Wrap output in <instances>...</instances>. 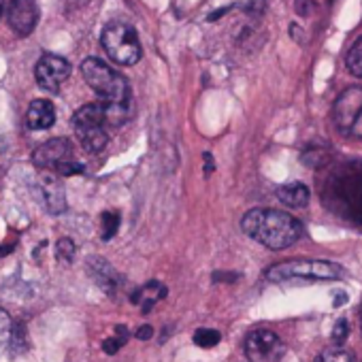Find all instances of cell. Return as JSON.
Returning a JSON list of instances; mask_svg holds the SVG:
<instances>
[{
  "mask_svg": "<svg viewBox=\"0 0 362 362\" xmlns=\"http://www.w3.org/2000/svg\"><path fill=\"white\" fill-rule=\"evenodd\" d=\"M241 228L247 237L275 252L294 245L303 235L300 222L279 209H252L243 216Z\"/></svg>",
  "mask_w": 362,
  "mask_h": 362,
  "instance_id": "6da1fadb",
  "label": "cell"
},
{
  "mask_svg": "<svg viewBox=\"0 0 362 362\" xmlns=\"http://www.w3.org/2000/svg\"><path fill=\"white\" fill-rule=\"evenodd\" d=\"M81 75L86 83L98 94L105 105H126L128 103V81L107 66L98 58H88L81 62Z\"/></svg>",
  "mask_w": 362,
  "mask_h": 362,
  "instance_id": "7a4b0ae2",
  "label": "cell"
},
{
  "mask_svg": "<svg viewBox=\"0 0 362 362\" xmlns=\"http://www.w3.org/2000/svg\"><path fill=\"white\" fill-rule=\"evenodd\" d=\"M267 279L281 284L290 279H303V281H330V279H341L345 275V269L328 262V260H288L273 264L267 269Z\"/></svg>",
  "mask_w": 362,
  "mask_h": 362,
  "instance_id": "3957f363",
  "label": "cell"
},
{
  "mask_svg": "<svg viewBox=\"0 0 362 362\" xmlns=\"http://www.w3.org/2000/svg\"><path fill=\"white\" fill-rule=\"evenodd\" d=\"M107 105L105 103H92L83 105L73 115V130L79 139L81 147L90 153H98L105 149L109 136H107Z\"/></svg>",
  "mask_w": 362,
  "mask_h": 362,
  "instance_id": "277c9868",
  "label": "cell"
},
{
  "mask_svg": "<svg viewBox=\"0 0 362 362\" xmlns=\"http://www.w3.org/2000/svg\"><path fill=\"white\" fill-rule=\"evenodd\" d=\"M103 47H105L107 56L122 66H132L143 56V49H141L134 28L124 22H111L105 26Z\"/></svg>",
  "mask_w": 362,
  "mask_h": 362,
  "instance_id": "5b68a950",
  "label": "cell"
},
{
  "mask_svg": "<svg viewBox=\"0 0 362 362\" xmlns=\"http://www.w3.org/2000/svg\"><path fill=\"white\" fill-rule=\"evenodd\" d=\"M286 354V345L277 332L258 328L245 337V356L250 362H279Z\"/></svg>",
  "mask_w": 362,
  "mask_h": 362,
  "instance_id": "8992f818",
  "label": "cell"
},
{
  "mask_svg": "<svg viewBox=\"0 0 362 362\" xmlns=\"http://www.w3.org/2000/svg\"><path fill=\"white\" fill-rule=\"evenodd\" d=\"M35 77L37 83L47 90V92H58L60 86L71 77V62L62 56H54V54H45L35 69Z\"/></svg>",
  "mask_w": 362,
  "mask_h": 362,
  "instance_id": "52a82bcc",
  "label": "cell"
},
{
  "mask_svg": "<svg viewBox=\"0 0 362 362\" xmlns=\"http://www.w3.org/2000/svg\"><path fill=\"white\" fill-rule=\"evenodd\" d=\"M7 22L18 37H28L39 24L37 0H11L7 7Z\"/></svg>",
  "mask_w": 362,
  "mask_h": 362,
  "instance_id": "ba28073f",
  "label": "cell"
},
{
  "mask_svg": "<svg viewBox=\"0 0 362 362\" xmlns=\"http://www.w3.org/2000/svg\"><path fill=\"white\" fill-rule=\"evenodd\" d=\"M360 109H362V88L351 86L345 92H341V96L337 98V103L332 107V122H334V126L343 134H347L351 124H354V119H356V115L360 113Z\"/></svg>",
  "mask_w": 362,
  "mask_h": 362,
  "instance_id": "9c48e42d",
  "label": "cell"
},
{
  "mask_svg": "<svg viewBox=\"0 0 362 362\" xmlns=\"http://www.w3.org/2000/svg\"><path fill=\"white\" fill-rule=\"evenodd\" d=\"M73 158V143L64 136L52 139L33 151V164L43 170H54L60 162Z\"/></svg>",
  "mask_w": 362,
  "mask_h": 362,
  "instance_id": "30bf717a",
  "label": "cell"
},
{
  "mask_svg": "<svg viewBox=\"0 0 362 362\" xmlns=\"http://www.w3.org/2000/svg\"><path fill=\"white\" fill-rule=\"evenodd\" d=\"M39 184H41V192H43L47 211L54 216L64 214L66 211V194H64V186H62L58 173H43Z\"/></svg>",
  "mask_w": 362,
  "mask_h": 362,
  "instance_id": "8fae6325",
  "label": "cell"
},
{
  "mask_svg": "<svg viewBox=\"0 0 362 362\" xmlns=\"http://www.w3.org/2000/svg\"><path fill=\"white\" fill-rule=\"evenodd\" d=\"M26 122L33 130H47L56 122V109L49 100H33L26 113Z\"/></svg>",
  "mask_w": 362,
  "mask_h": 362,
  "instance_id": "7c38bea8",
  "label": "cell"
},
{
  "mask_svg": "<svg viewBox=\"0 0 362 362\" xmlns=\"http://www.w3.org/2000/svg\"><path fill=\"white\" fill-rule=\"evenodd\" d=\"M88 271L92 273L94 281L107 292V294H113L119 286V275L113 271V267L109 262H105L103 258H90L88 262Z\"/></svg>",
  "mask_w": 362,
  "mask_h": 362,
  "instance_id": "4fadbf2b",
  "label": "cell"
},
{
  "mask_svg": "<svg viewBox=\"0 0 362 362\" xmlns=\"http://www.w3.org/2000/svg\"><path fill=\"white\" fill-rule=\"evenodd\" d=\"M277 199L292 209H303L309 205V188L300 181H292V184H286L277 190Z\"/></svg>",
  "mask_w": 362,
  "mask_h": 362,
  "instance_id": "5bb4252c",
  "label": "cell"
},
{
  "mask_svg": "<svg viewBox=\"0 0 362 362\" xmlns=\"http://www.w3.org/2000/svg\"><path fill=\"white\" fill-rule=\"evenodd\" d=\"M166 296V288L160 284V281H147L143 288H139L134 294H132V303L134 305H141L143 311L147 313L160 298Z\"/></svg>",
  "mask_w": 362,
  "mask_h": 362,
  "instance_id": "9a60e30c",
  "label": "cell"
},
{
  "mask_svg": "<svg viewBox=\"0 0 362 362\" xmlns=\"http://www.w3.org/2000/svg\"><path fill=\"white\" fill-rule=\"evenodd\" d=\"M345 66L354 77L362 79V37H358V41L349 47L345 56Z\"/></svg>",
  "mask_w": 362,
  "mask_h": 362,
  "instance_id": "2e32d148",
  "label": "cell"
},
{
  "mask_svg": "<svg viewBox=\"0 0 362 362\" xmlns=\"http://www.w3.org/2000/svg\"><path fill=\"white\" fill-rule=\"evenodd\" d=\"M11 337H13V322L11 315L0 307V356L9 351L11 347Z\"/></svg>",
  "mask_w": 362,
  "mask_h": 362,
  "instance_id": "e0dca14e",
  "label": "cell"
},
{
  "mask_svg": "<svg viewBox=\"0 0 362 362\" xmlns=\"http://www.w3.org/2000/svg\"><path fill=\"white\" fill-rule=\"evenodd\" d=\"M315 362H354V358L347 349L337 345V347H328V349L320 351Z\"/></svg>",
  "mask_w": 362,
  "mask_h": 362,
  "instance_id": "ac0fdd59",
  "label": "cell"
},
{
  "mask_svg": "<svg viewBox=\"0 0 362 362\" xmlns=\"http://www.w3.org/2000/svg\"><path fill=\"white\" fill-rule=\"evenodd\" d=\"M222 341V334L218 332V330H214V328H201V330H197V334H194V343L199 345V347H216L218 343Z\"/></svg>",
  "mask_w": 362,
  "mask_h": 362,
  "instance_id": "d6986e66",
  "label": "cell"
},
{
  "mask_svg": "<svg viewBox=\"0 0 362 362\" xmlns=\"http://www.w3.org/2000/svg\"><path fill=\"white\" fill-rule=\"evenodd\" d=\"M126 339H128V328L126 326H115V337H111V339H105V343H103V349L107 351V354H117L119 351V347L126 343Z\"/></svg>",
  "mask_w": 362,
  "mask_h": 362,
  "instance_id": "ffe728a7",
  "label": "cell"
},
{
  "mask_svg": "<svg viewBox=\"0 0 362 362\" xmlns=\"http://www.w3.org/2000/svg\"><path fill=\"white\" fill-rule=\"evenodd\" d=\"M119 228V216L115 211H107L103 214V241H109L115 237Z\"/></svg>",
  "mask_w": 362,
  "mask_h": 362,
  "instance_id": "44dd1931",
  "label": "cell"
},
{
  "mask_svg": "<svg viewBox=\"0 0 362 362\" xmlns=\"http://www.w3.org/2000/svg\"><path fill=\"white\" fill-rule=\"evenodd\" d=\"M54 173H58V175H81V173H83V164L77 162L75 158H69V160L60 162V164L54 168Z\"/></svg>",
  "mask_w": 362,
  "mask_h": 362,
  "instance_id": "7402d4cb",
  "label": "cell"
},
{
  "mask_svg": "<svg viewBox=\"0 0 362 362\" xmlns=\"http://www.w3.org/2000/svg\"><path fill=\"white\" fill-rule=\"evenodd\" d=\"M56 252H58V258L60 260L73 262V258H75V243L71 239H60L58 245H56Z\"/></svg>",
  "mask_w": 362,
  "mask_h": 362,
  "instance_id": "603a6c76",
  "label": "cell"
},
{
  "mask_svg": "<svg viewBox=\"0 0 362 362\" xmlns=\"http://www.w3.org/2000/svg\"><path fill=\"white\" fill-rule=\"evenodd\" d=\"M347 334H349V324H347L345 317H341L334 324V328H332V341H334V345H343L347 341Z\"/></svg>",
  "mask_w": 362,
  "mask_h": 362,
  "instance_id": "cb8c5ba5",
  "label": "cell"
},
{
  "mask_svg": "<svg viewBox=\"0 0 362 362\" xmlns=\"http://www.w3.org/2000/svg\"><path fill=\"white\" fill-rule=\"evenodd\" d=\"M349 136H354V139H360L362 141V109H360V113L356 115V119H354V124H351V128H349V132H347Z\"/></svg>",
  "mask_w": 362,
  "mask_h": 362,
  "instance_id": "d4e9b609",
  "label": "cell"
},
{
  "mask_svg": "<svg viewBox=\"0 0 362 362\" xmlns=\"http://www.w3.org/2000/svg\"><path fill=\"white\" fill-rule=\"evenodd\" d=\"M313 11V0H296V13L300 18H307Z\"/></svg>",
  "mask_w": 362,
  "mask_h": 362,
  "instance_id": "484cf974",
  "label": "cell"
},
{
  "mask_svg": "<svg viewBox=\"0 0 362 362\" xmlns=\"http://www.w3.org/2000/svg\"><path fill=\"white\" fill-rule=\"evenodd\" d=\"M151 334H153V328H151V326H141V328L136 330V339H141V341H147Z\"/></svg>",
  "mask_w": 362,
  "mask_h": 362,
  "instance_id": "4316f807",
  "label": "cell"
},
{
  "mask_svg": "<svg viewBox=\"0 0 362 362\" xmlns=\"http://www.w3.org/2000/svg\"><path fill=\"white\" fill-rule=\"evenodd\" d=\"M205 170L211 173L214 170V160H211V153H205Z\"/></svg>",
  "mask_w": 362,
  "mask_h": 362,
  "instance_id": "83f0119b",
  "label": "cell"
},
{
  "mask_svg": "<svg viewBox=\"0 0 362 362\" xmlns=\"http://www.w3.org/2000/svg\"><path fill=\"white\" fill-rule=\"evenodd\" d=\"M224 13H228V7H226V9H218L216 13H211V16H209V22H216V20H218L220 16H224Z\"/></svg>",
  "mask_w": 362,
  "mask_h": 362,
  "instance_id": "f1b7e54d",
  "label": "cell"
},
{
  "mask_svg": "<svg viewBox=\"0 0 362 362\" xmlns=\"http://www.w3.org/2000/svg\"><path fill=\"white\" fill-rule=\"evenodd\" d=\"M345 298H347V296H345L343 292H339V294H337V298L332 300V305H334V307H341V305L345 303Z\"/></svg>",
  "mask_w": 362,
  "mask_h": 362,
  "instance_id": "f546056e",
  "label": "cell"
},
{
  "mask_svg": "<svg viewBox=\"0 0 362 362\" xmlns=\"http://www.w3.org/2000/svg\"><path fill=\"white\" fill-rule=\"evenodd\" d=\"M3 11H5V0H0V18H3Z\"/></svg>",
  "mask_w": 362,
  "mask_h": 362,
  "instance_id": "4dcf8cb0",
  "label": "cell"
},
{
  "mask_svg": "<svg viewBox=\"0 0 362 362\" xmlns=\"http://www.w3.org/2000/svg\"><path fill=\"white\" fill-rule=\"evenodd\" d=\"M360 332H362V309H360Z\"/></svg>",
  "mask_w": 362,
  "mask_h": 362,
  "instance_id": "1f68e13d",
  "label": "cell"
}]
</instances>
